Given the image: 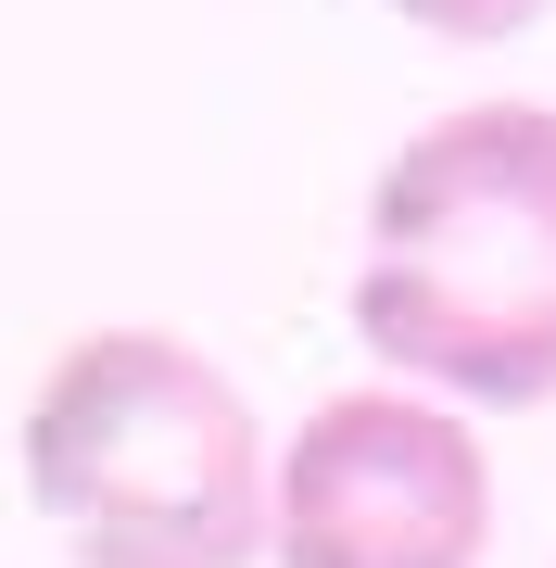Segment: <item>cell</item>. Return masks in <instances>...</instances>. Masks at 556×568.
Returning <instances> with one entry per match:
<instances>
[{
    "label": "cell",
    "mask_w": 556,
    "mask_h": 568,
    "mask_svg": "<svg viewBox=\"0 0 556 568\" xmlns=\"http://www.w3.org/2000/svg\"><path fill=\"white\" fill-rule=\"evenodd\" d=\"M354 328L468 405H556V114L455 102L367 190Z\"/></svg>",
    "instance_id": "obj_1"
},
{
    "label": "cell",
    "mask_w": 556,
    "mask_h": 568,
    "mask_svg": "<svg viewBox=\"0 0 556 568\" xmlns=\"http://www.w3.org/2000/svg\"><path fill=\"white\" fill-rule=\"evenodd\" d=\"M26 506L77 568H253L266 556V429L241 379L178 328H77L26 392Z\"/></svg>",
    "instance_id": "obj_2"
},
{
    "label": "cell",
    "mask_w": 556,
    "mask_h": 568,
    "mask_svg": "<svg viewBox=\"0 0 556 568\" xmlns=\"http://www.w3.org/2000/svg\"><path fill=\"white\" fill-rule=\"evenodd\" d=\"M279 568H481L494 556V455L455 405L417 392H330L266 493Z\"/></svg>",
    "instance_id": "obj_3"
},
{
    "label": "cell",
    "mask_w": 556,
    "mask_h": 568,
    "mask_svg": "<svg viewBox=\"0 0 556 568\" xmlns=\"http://www.w3.org/2000/svg\"><path fill=\"white\" fill-rule=\"evenodd\" d=\"M392 13H405L417 39H468V51H494V39H518V26H544V0H392Z\"/></svg>",
    "instance_id": "obj_4"
}]
</instances>
